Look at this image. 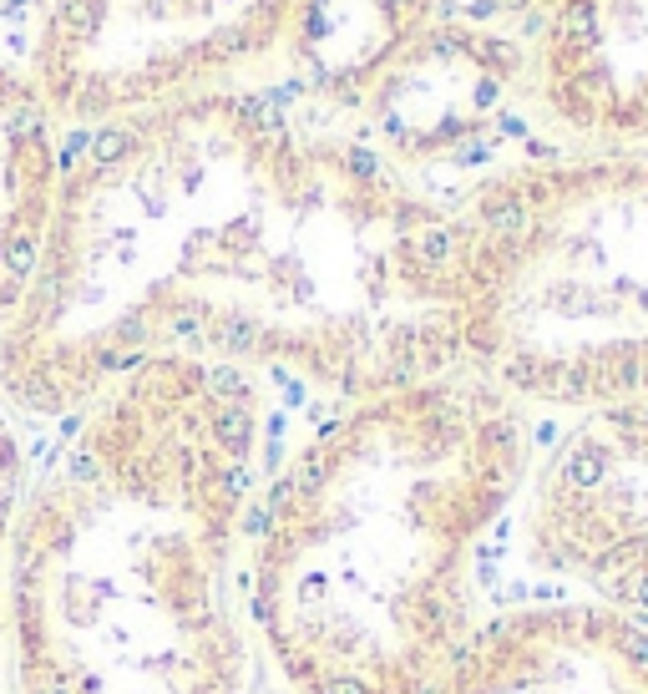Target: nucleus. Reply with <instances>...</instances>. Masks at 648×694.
I'll return each mask as SVG.
<instances>
[{"mask_svg": "<svg viewBox=\"0 0 648 694\" xmlns=\"http://www.w3.org/2000/svg\"><path fill=\"white\" fill-rule=\"evenodd\" d=\"M522 456L512 406L441 375L319 426L243 543V613L289 694L431 689L476 629L471 563Z\"/></svg>", "mask_w": 648, "mask_h": 694, "instance_id": "7ed1b4c3", "label": "nucleus"}, {"mask_svg": "<svg viewBox=\"0 0 648 694\" xmlns=\"http://www.w3.org/2000/svg\"><path fill=\"white\" fill-rule=\"evenodd\" d=\"M395 6H400V0H395Z\"/></svg>", "mask_w": 648, "mask_h": 694, "instance_id": "1a4fd4ad", "label": "nucleus"}, {"mask_svg": "<svg viewBox=\"0 0 648 694\" xmlns=\"http://www.w3.org/2000/svg\"><path fill=\"white\" fill-rule=\"evenodd\" d=\"M56 152L41 107L0 87V315H16L56 218Z\"/></svg>", "mask_w": 648, "mask_h": 694, "instance_id": "0eeeda50", "label": "nucleus"}, {"mask_svg": "<svg viewBox=\"0 0 648 694\" xmlns=\"http://www.w3.org/2000/svg\"><path fill=\"white\" fill-rule=\"evenodd\" d=\"M426 694H648V624L603 603H542L476 624Z\"/></svg>", "mask_w": 648, "mask_h": 694, "instance_id": "423d86ee", "label": "nucleus"}, {"mask_svg": "<svg viewBox=\"0 0 648 694\" xmlns=\"http://www.w3.org/2000/svg\"><path fill=\"white\" fill-rule=\"evenodd\" d=\"M254 461L259 396L228 360L117 375L16 507L6 694H249Z\"/></svg>", "mask_w": 648, "mask_h": 694, "instance_id": "f03ea898", "label": "nucleus"}, {"mask_svg": "<svg viewBox=\"0 0 648 694\" xmlns=\"http://www.w3.org/2000/svg\"><path fill=\"white\" fill-rule=\"evenodd\" d=\"M451 234L456 360L547 406L648 396V163L492 183Z\"/></svg>", "mask_w": 648, "mask_h": 694, "instance_id": "20e7f679", "label": "nucleus"}, {"mask_svg": "<svg viewBox=\"0 0 648 694\" xmlns=\"http://www.w3.org/2000/svg\"><path fill=\"white\" fill-rule=\"evenodd\" d=\"M446 259V218L370 147H304L259 97L107 127L51 218L0 375L36 416L188 350L395 391L456 365Z\"/></svg>", "mask_w": 648, "mask_h": 694, "instance_id": "f257e3e1", "label": "nucleus"}, {"mask_svg": "<svg viewBox=\"0 0 648 694\" xmlns=\"http://www.w3.org/2000/svg\"><path fill=\"white\" fill-rule=\"evenodd\" d=\"M532 563L648 624V396L593 411L532 487Z\"/></svg>", "mask_w": 648, "mask_h": 694, "instance_id": "39448f33", "label": "nucleus"}, {"mask_svg": "<svg viewBox=\"0 0 648 694\" xmlns=\"http://www.w3.org/2000/svg\"><path fill=\"white\" fill-rule=\"evenodd\" d=\"M21 497H26V461L6 416H0V613H6V558H11V522ZM0 694H6V629H0Z\"/></svg>", "mask_w": 648, "mask_h": 694, "instance_id": "6e6552de", "label": "nucleus"}]
</instances>
